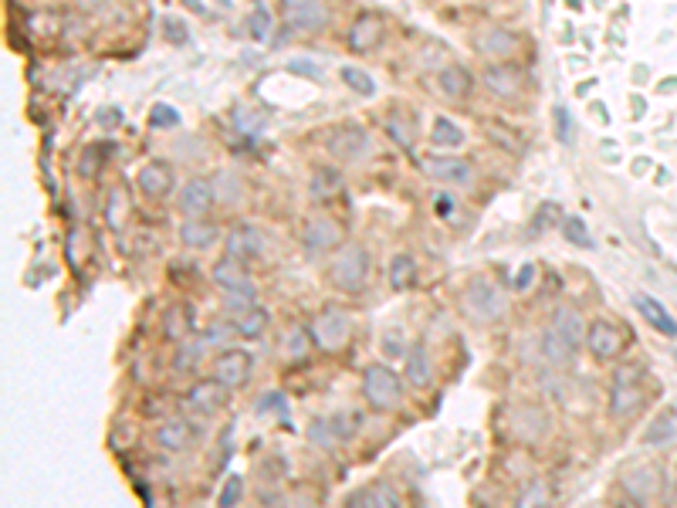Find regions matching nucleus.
Instances as JSON below:
<instances>
[{"label":"nucleus","mask_w":677,"mask_h":508,"mask_svg":"<svg viewBox=\"0 0 677 508\" xmlns=\"http://www.w3.org/2000/svg\"><path fill=\"white\" fill-rule=\"evenodd\" d=\"M644 403V393H640V366L637 363H620L613 370V380H610V417L616 420H630Z\"/></svg>","instance_id":"nucleus-1"},{"label":"nucleus","mask_w":677,"mask_h":508,"mask_svg":"<svg viewBox=\"0 0 677 508\" xmlns=\"http://www.w3.org/2000/svg\"><path fill=\"white\" fill-rule=\"evenodd\" d=\"M363 397L373 410H393L403 400V380L383 363H373L370 370L363 373Z\"/></svg>","instance_id":"nucleus-2"},{"label":"nucleus","mask_w":677,"mask_h":508,"mask_svg":"<svg viewBox=\"0 0 677 508\" xmlns=\"http://www.w3.org/2000/svg\"><path fill=\"white\" fill-rule=\"evenodd\" d=\"M325 150H329V156H336L338 163H363L373 153V139L363 125L356 123L332 125L325 133Z\"/></svg>","instance_id":"nucleus-3"},{"label":"nucleus","mask_w":677,"mask_h":508,"mask_svg":"<svg viewBox=\"0 0 677 508\" xmlns=\"http://www.w3.org/2000/svg\"><path fill=\"white\" fill-rule=\"evenodd\" d=\"M370 278V251L363 245H346L332 262V285L338 292H359Z\"/></svg>","instance_id":"nucleus-4"},{"label":"nucleus","mask_w":677,"mask_h":508,"mask_svg":"<svg viewBox=\"0 0 677 508\" xmlns=\"http://www.w3.org/2000/svg\"><path fill=\"white\" fill-rule=\"evenodd\" d=\"M464 308H467V315L475 323H494L505 312V295L488 278H475L467 285V292H464Z\"/></svg>","instance_id":"nucleus-5"},{"label":"nucleus","mask_w":677,"mask_h":508,"mask_svg":"<svg viewBox=\"0 0 677 508\" xmlns=\"http://www.w3.org/2000/svg\"><path fill=\"white\" fill-rule=\"evenodd\" d=\"M285 28L295 34H319L329 24V4L325 0H281Z\"/></svg>","instance_id":"nucleus-6"},{"label":"nucleus","mask_w":677,"mask_h":508,"mask_svg":"<svg viewBox=\"0 0 677 508\" xmlns=\"http://www.w3.org/2000/svg\"><path fill=\"white\" fill-rule=\"evenodd\" d=\"M308 336H312V342H315L319 349H325V353L342 349L346 339H349V319H346V312L322 308V312L312 319V325H308Z\"/></svg>","instance_id":"nucleus-7"},{"label":"nucleus","mask_w":677,"mask_h":508,"mask_svg":"<svg viewBox=\"0 0 677 508\" xmlns=\"http://www.w3.org/2000/svg\"><path fill=\"white\" fill-rule=\"evenodd\" d=\"M420 167H424V173H427L431 180L450 184V186L471 184V177H475V163H467L461 156H424Z\"/></svg>","instance_id":"nucleus-8"},{"label":"nucleus","mask_w":677,"mask_h":508,"mask_svg":"<svg viewBox=\"0 0 677 508\" xmlns=\"http://www.w3.org/2000/svg\"><path fill=\"white\" fill-rule=\"evenodd\" d=\"M214 203H217L214 180H201V177L184 184V190L176 194V211L184 217H207L214 211Z\"/></svg>","instance_id":"nucleus-9"},{"label":"nucleus","mask_w":677,"mask_h":508,"mask_svg":"<svg viewBox=\"0 0 677 508\" xmlns=\"http://www.w3.org/2000/svg\"><path fill=\"white\" fill-rule=\"evenodd\" d=\"M210 281L224 295H254V285H251V275H247V264L237 262V258H220V262L210 268Z\"/></svg>","instance_id":"nucleus-10"},{"label":"nucleus","mask_w":677,"mask_h":508,"mask_svg":"<svg viewBox=\"0 0 677 508\" xmlns=\"http://www.w3.org/2000/svg\"><path fill=\"white\" fill-rule=\"evenodd\" d=\"M302 241H305V247L312 251V254L332 251V247L342 245V224L332 220V217H325V214L308 217L305 228H302Z\"/></svg>","instance_id":"nucleus-11"},{"label":"nucleus","mask_w":677,"mask_h":508,"mask_svg":"<svg viewBox=\"0 0 677 508\" xmlns=\"http://www.w3.org/2000/svg\"><path fill=\"white\" fill-rule=\"evenodd\" d=\"M173 167H169L167 159H150V163H142V169L136 173V186L142 197H150V201H163V197H169V190H173Z\"/></svg>","instance_id":"nucleus-12"},{"label":"nucleus","mask_w":677,"mask_h":508,"mask_svg":"<svg viewBox=\"0 0 677 508\" xmlns=\"http://www.w3.org/2000/svg\"><path fill=\"white\" fill-rule=\"evenodd\" d=\"M481 85L494 95V99H515L522 92V72L511 62H492L481 72Z\"/></svg>","instance_id":"nucleus-13"},{"label":"nucleus","mask_w":677,"mask_h":508,"mask_svg":"<svg viewBox=\"0 0 677 508\" xmlns=\"http://www.w3.org/2000/svg\"><path fill=\"white\" fill-rule=\"evenodd\" d=\"M264 254V234L261 228L254 224H234L231 234H227V258H237V262H258Z\"/></svg>","instance_id":"nucleus-14"},{"label":"nucleus","mask_w":677,"mask_h":508,"mask_svg":"<svg viewBox=\"0 0 677 508\" xmlns=\"http://www.w3.org/2000/svg\"><path fill=\"white\" fill-rule=\"evenodd\" d=\"M214 380L224 383L227 390H237L251 380V356L244 349H224L214 363Z\"/></svg>","instance_id":"nucleus-15"},{"label":"nucleus","mask_w":677,"mask_h":508,"mask_svg":"<svg viewBox=\"0 0 677 508\" xmlns=\"http://www.w3.org/2000/svg\"><path fill=\"white\" fill-rule=\"evenodd\" d=\"M227 397H231V390H227L224 383L203 380V383H197L190 393H186V407L197 410V414H203V417H210V414H217V410L227 407Z\"/></svg>","instance_id":"nucleus-16"},{"label":"nucleus","mask_w":677,"mask_h":508,"mask_svg":"<svg viewBox=\"0 0 677 508\" xmlns=\"http://www.w3.org/2000/svg\"><path fill=\"white\" fill-rule=\"evenodd\" d=\"M620 346H623V336H620V329L613 323H606V319L589 323V329H586V349L596 359H613L620 353Z\"/></svg>","instance_id":"nucleus-17"},{"label":"nucleus","mask_w":677,"mask_h":508,"mask_svg":"<svg viewBox=\"0 0 677 508\" xmlns=\"http://www.w3.org/2000/svg\"><path fill=\"white\" fill-rule=\"evenodd\" d=\"M383 41V21L376 14H359L353 21V28L346 31V45L353 47L356 55H366Z\"/></svg>","instance_id":"nucleus-18"},{"label":"nucleus","mask_w":677,"mask_h":508,"mask_svg":"<svg viewBox=\"0 0 677 508\" xmlns=\"http://www.w3.org/2000/svg\"><path fill=\"white\" fill-rule=\"evenodd\" d=\"M475 47L481 55L494 58V62H508V58L518 51V34L508 31V28H488V31L477 34Z\"/></svg>","instance_id":"nucleus-19"},{"label":"nucleus","mask_w":677,"mask_h":508,"mask_svg":"<svg viewBox=\"0 0 677 508\" xmlns=\"http://www.w3.org/2000/svg\"><path fill=\"white\" fill-rule=\"evenodd\" d=\"M180 241L190 251H207V247H214L220 241V228L207 217H186L180 224Z\"/></svg>","instance_id":"nucleus-20"},{"label":"nucleus","mask_w":677,"mask_h":508,"mask_svg":"<svg viewBox=\"0 0 677 508\" xmlns=\"http://www.w3.org/2000/svg\"><path fill=\"white\" fill-rule=\"evenodd\" d=\"M576 353H579V346L570 342L562 332H555L553 325L542 332V359H545L549 366H555V370H566V366H572Z\"/></svg>","instance_id":"nucleus-21"},{"label":"nucleus","mask_w":677,"mask_h":508,"mask_svg":"<svg viewBox=\"0 0 677 508\" xmlns=\"http://www.w3.org/2000/svg\"><path fill=\"white\" fill-rule=\"evenodd\" d=\"M193 427H190V420H184V417H169V420H163L159 424V431H156V444L163 447V451H190L193 447Z\"/></svg>","instance_id":"nucleus-22"},{"label":"nucleus","mask_w":677,"mask_h":508,"mask_svg":"<svg viewBox=\"0 0 677 508\" xmlns=\"http://www.w3.org/2000/svg\"><path fill=\"white\" fill-rule=\"evenodd\" d=\"M342 186H346L342 169H338V167H319L315 173H312V180H308V194H312V201L329 203V201H336L338 194H342Z\"/></svg>","instance_id":"nucleus-23"},{"label":"nucleus","mask_w":677,"mask_h":508,"mask_svg":"<svg viewBox=\"0 0 677 508\" xmlns=\"http://www.w3.org/2000/svg\"><path fill=\"white\" fill-rule=\"evenodd\" d=\"M437 89L447 95V99H467L471 89H475V75L464 68V65H444L437 72Z\"/></svg>","instance_id":"nucleus-24"},{"label":"nucleus","mask_w":677,"mask_h":508,"mask_svg":"<svg viewBox=\"0 0 677 508\" xmlns=\"http://www.w3.org/2000/svg\"><path fill=\"white\" fill-rule=\"evenodd\" d=\"M637 312H640V315H644L647 323L654 325L657 332H664L667 339H677V319L661 306V302H657V298H650V295H637Z\"/></svg>","instance_id":"nucleus-25"},{"label":"nucleus","mask_w":677,"mask_h":508,"mask_svg":"<svg viewBox=\"0 0 677 508\" xmlns=\"http://www.w3.org/2000/svg\"><path fill=\"white\" fill-rule=\"evenodd\" d=\"M407 383L414 390H424V386L433 383V363L427 346H410V353H407Z\"/></svg>","instance_id":"nucleus-26"},{"label":"nucleus","mask_w":677,"mask_h":508,"mask_svg":"<svg viewBox=\"0 0 677 508\" xmlns=\"http://www.w3.org/2000/svg\"><path fill=\"white\" fill-rule=\"evenodd\" d=\"M555 329V332H562V336L570 339V342H576V346H583V339H586V329L589 325H583V315L576 312L572 306H562V308H555L553 312V323H549Z\"/></svg>","instance_id":"nucleus-27"},{"label":"nucleus","mask_w":677,"mask_h":508,"mask_svg":"<svg viewBox=\"0 0 677 508\" xmlns=\"http://www.w3.org/2000/svg\"><path fill=\"white\" fill-rule=\"evenodd\" d=\"M464 129L454 119H447V116H437L431 125V142L433 146H441V150H458V146H464Z\"/></svg>","instance_id":"nucleus-28"},{"label":"nucleus","mask_w":677,"mask_h":508,"mask_svg":"<svg viewBox=\"0 0 677 508\" xmlns=\"http://www.w3.org/2000/svg\"><path fill=\"white\" fill-rule=\"evenodd\" d=\"M549 505H553V485L542 481V478L528 481L518 492V498H515V508H549Z\"/></svg>","instance_id":"nucleus-29"},{"label":"nucleus","mask_w":677,"mask_h":508,"mask_svg":"<svg viewBox=\"0 0 677 508\" xmlns=\"http://www.w3.org/2000/svg\"><path fill=\"white\" fill-rule=\"evenodd\" d=\"M190 329H193V312L190 308H169L167 319H163V332H167V339H173L176 346L180 342H186V336H190Z\"/></svg>","instance_id":"nucleus-30"},{"label":"nucleus","mask_w":677,"mask_h":508,"mask_svg":"<svg viewBox=\"0 0 677 508\" xmlns=\"http://www.w3.org/2000/svg\"><path fill=\"white\" fill-rule=\"evenodd\" d=\"M414 281H416V262L410 254H397V258L390 262V288H393V292H403V288H410Z\"/></svg>","instance_id":"nucleus-31"},{"label":"nucleus","mask_w":677,"mask_h":508,"mask_svg":"<svg viewBox=\"0 0 677 508\" xmlns=\"http://www.w3.org/2000/svg\"><path fill=\"white\" fill-rule=\"evenodd\" d=\"M268 323H271V315H268V308L261 306H254L251 312H247L244 319H237L234 323V329H237V336H244V339H258L268 329Z\"/></svg>","instance_id":"nucleus-32"},{"label":"nucleus","mask_w":677,"mask_h":508,"mask_svg":"<svg viewBox=\"0 0 677 508\" xmlns=\"http://www.w3.org/2000/svg\"><path fill=\"white\" fill-rule=\"evenodd\" d=\"M545 434V417L536 407H518V437L522 441H536Z\"/></svg>","instance_id":"nucleus-33"},{"label":"nucleus","mask_w":677,"mask_h":508,"mask_svg":"<svg viewBox=\"0 0 677 508\" xmlns=\"http://www.w3.org/2000/svg\"><path fill=\"white\" fill-rule=\"evenodd\" d=\"M338 75H342V82H346V85H349L356 95H366V99H370V95H376V82H373V75H366L363 68H356V65H346V68H342Z\"/></svg>","instance_id":"nucleus-34"},{"label":"nucleus","mask_w":677,"mask_h":508,"mask_svg":"<svg viewBox=\"0 0 677 508\" xmlns=\"http://www.w3.org/2000/svg\"><path fill=\"white\" fill-rule=\"evenodd\" d=\"M203 339L201 342H180V349H176V359H173V370L176 373H190L193 366H197V359L203 356Z\"/></svg>","instance_id":"nucleus-35"},{"label":"nucleus","mask_w":677,"mask_h":508,"mask_svg":"<svg viewBox=\"0 0 677 508\" xmlns=\"http://www.w3.org/2000/svg\"><path fill=\"white\" fill-rule=\"evenodd\" d=\"M308 437H312V444H319L322 451H332V447L338 444L336 431H332V420L329 417H319V420H312V427H308Z\"/></svg>","instance_id":"nucleus-36"},{"label":"nucleus","mask_w":677,"mask_h":508,"mask_svg":"<svg viewBox=\"0 0 677 508\" xmlns=\"http://www.w3.org/2000/svg\"><path fill=\"white\" fill-rule=\"evenodd\" d=\"M623 485H627V492L637 495L640 502H647L650 492L657 488V481H654V475H650L647 468H637V475H627V478H623Z\"/></svg>","instance_id":"nucleus-37"},{"label":"nucleus","mask_w":677,"mask_h":508,"mask_svg":"<svg viewBox=\"0 0 677 508\" xmlns=\"http://www.w3.org/2000/svg\"><path fill=\"white\" fill-rule=\"evenodd\" d=\"M247 31H251L254 41H264V38L271 34V11H268L264 4H254V11L247 17Z\"/></svg>","instance_id":"nucleus-38"},{"label":"nucleus","mask_w":677,"mask_h":508,"mask_svg":"<svg viewBox=\"0 0 677 508\" xmlns=\"http://www.w3.org/2000/svg\"><path fill=\"white\" fill-rule=\"evenodd\" d=\"M308 346H312V336H305V329H302V325H295L292 332L285 336V342H281V349H285L288 359H302V356L308 353Z\"/></svg>","instance_id":"nucleus-39"},{"label":"nucleus","mask_w":677,"mask_h":508,"mask_svg":"<svg viewBox=\"0 0 677 508\" xmlns=\"http://www.w3.org/2000/svg\"><path fill=\"white\" fill-rule=\"evenodd\" d=\"M150 125H153V129H176V125H180V112L173 106H167V102H156V106L150 108Z\"/></svg>","instance_id":"nucleus-40"},{"label":"nucleus","mask_w":677,"mask_h":508,"mask_svg":"<svg viewBox=\"0 0 677 508\" xmlns=\"http://www.w3.org/2000/svg\"><path fill=\"white\" fill-rule=\"evenodd\" d=\"M234 336H237L234 323H214L203 329V346H231Z\"/></svg>","instance_id":"nucleus-41"},{"label":"nucleus","mask_w":677,"mask_h":508,"mask_svg":"<svg viewBox=\"0 0 677 508\" xmlns=\"http://www.w3.org/2000/svg\"><path fill=\"white\" fill-rule=\"evenodd\" d=\"M251 308H254V295H224V312L231 323L244 319Z\"/></svg>","instance_id":"nucleus-42"},{"label":"nucleus","mask_w":677,"mask_h":508,"mask_svg":"<svg viewBox=\"0 0 677 508\" xmlns=\"http://www.w3.org/2000/svg\"><path fill=\"white\" fill-rule=\"evenodd\" d=\"M123 217H125V194L123 190H112L106 203V220L108 228H123Z\"/></svg>","instance_id":"nucleus-43"},{"label":"nucleus","mask_w":677,"mask_h":508,"mask_svg":"<svg viewBox=\"0 0 677 508\" xmlns=\"http://www.w3.org/2000/svg\"><path fill=\"white\" fill-rule=\"evenodd\" d=\"M332 420V431H336L338 441H346V437H353L356 431H359V414H336V417H329Z\"/></svg>","instance_id":"nucleus-44"},{"label":"nucleus","mask_w":677,"mask_h":508,"mask_svg":"<svg viewBox=\"0 0 677 508\" xmlns=\"http://www.w3.org/2000/svg\"><path fill=\"white\" fill-rule=\"evenodd\" d=\"M488 136L498 139V142H505V150H511V153H522V139L515 136L508 125H498V123H488Z\"/></svg>","instance_id":"nucleus-45"},{"label":"nucleus","mask_w":677,"mask_h":508,"mask_svg":"<svg viewBox=\"0 0 677 508\" xmlns=\"http://www.w3.org/2000/svg\"><path fill=\"white\" fill-rule=\"evenodd\" d=\"M555 139H559L562 146H570L572 142V116L566 106L555 108Z\"/></svg>","instance_id":"nucleus-46"},{"label":"nucleus","mask_w":677,"mask_h":508,"mask_svg":"<svg viewBox=\"0 0 677 508\" xmlns=\"http://www.w3.org/2000/svg\"><path fill=\"white\" fill-rule=\"evenodd\" d=\"M562 234L570 237L572 245L589 247V231H586V220H583V217H570V220H566V228H562Z\"/></svg>","instance_id":"nucleus-47"},{"label":"nucleus","mask_w":677,"mask_h":508,"mask_svg":"<svg viewBox=\"0 0 677 508\" xmlns=\"http://www.w3.org/2000/svg\"><path fill=\"white\" fill-rule=\"evenodd\" d=\"M241 492H244V481L234 475L224 481V492H220V508H234L241 502Z\"/></svg>","instance_id":"nucleus-48"},{"label":"nucleus","mask_w":677,"mask_h":508,"mask_svg":"<svg viewBox=\"0 0 677 508\" xmlns=\"http://www.w3.org/2000/svg\"><path fill=\"white\" fill-rule=\"evenodd\" d=\"M163 31H167L169 41H176V45H186V28L176 21V17H167L163 21Z\"/></svg>","instance_id":"nucleus-49"},{"label":"nucleus","mask_w":677,"mask_h":508,"mask_svg":"<svg viewBox=\"0 0 677 508\" xmlns=\"http://www.w3.org/2000/svg\"><path fill=\"white\" fill-rule=\"evenodd\" d=\"M532 278H536V264H522L518 268V275H515V292H525V288H532Z\"/></svg>","instance_id":"nucleus-50"},{"label":"nucleus","mask_w":677,"mask_h":508,"mask_svg":"<svg viewBox=\"0 0 677 508\" xmlns=\"http://www.w3.org/2000/svg\"><path fill=\"white\" fill-rule=\"evenodd\" d=\"M383 349L390 356H407V353H410V349H403V332H386Z\"/></svg>","instance_id":"nucleus-51"},{"label":"nucleus","mask_w":677,"mask_h":508,"mask_svg":"<svg viewBox=\"0 0 677 508\" xmlns=\"http://www.w3.org/2000/svg\"><path fill=\"white\" fill-rule=\"evenodd\" d=\"M119 123H123V108H102L99 112V125L102 129H116Z\"/></svg>","instance_id":"nucleus-52"},{"label":"nucleus","mask_w":677,"mask_h":508,"mask_svg":"<svg viewBox=\"0 0 677 508\" xmlns=\"http://www.w3.org/2000/svg\"><path fill=\"white\" fill-rule=\"evenodd\" d=\"M433 207H437L441 217H450L454 214V197L450 194H433Z\"/></svg>","instance_id":"nucleus-53"},{"label":"nucleus","mask_w":677,"mask_h":508,"mask_svg":"<svg viewBox=\"0 0 677 508\" xmlns=\"http://www.w3.org/2000/svg\"><path fill=\"white\" fill-rule=\"evenodd\" d=\"M613 508H644V502H640L637 495L623 492V495H620V498H613Z\"/></svg>","instance_id":"nucleus-54"},{"label":"nucleus","mask_w":677,"mask_h":508,"mask_svg":"<svg viewBox=\"0 0 677 508\" xmlns=\"http://www.w3.org/2000/svg\"><path fill=\"white\" fill-rule=\"evenodd\" d=\"M292 72H298V75H312L315 82L322 78V72H319V68H308V62H292Z\"/></svg>","instance_id":"nucleus-55"},{"label":"nucleus","mask_w":677,"mask_h":508,"mask_svg":"<svg viewBox=\"0 0 677 508\" xmlns=\"http://www.w3.org/2000/svg\"><path fill=\"white\" fill-rule=\"evenodd\" d=\"M108 0H78V7L85 11V14H95V11H102Z\"/></svg>","instance_id":"nucleus-56"},{"label":"nucleus","mask_w":677,"mask_h":508,"mask_svg":"<svg viewBox=\"0 0 677 508\" xmlns=\"http://www.w3.org/2000/svg\"><path fill=\"white\" fill-rule=\"evenodd\" d=\"M220 4H227V0H220Z\"/></svg>","instance_id":"nucleus-57"}]
</instances>
